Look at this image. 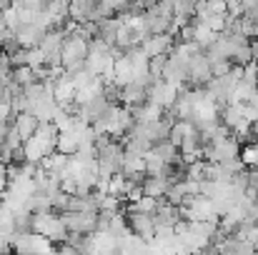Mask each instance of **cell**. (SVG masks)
<instances>
[{
    "instance_id": "6da1fadb",
    "label": "cell",
    "mask_w": 258,
    "mask_h": 255,
    "mask_svg": "<svg viewBox=\"0 0 258 255\" xmlns=\"http://www.w3.org/2000/svg\"><path fill=\"white\" fill-rule=\"evenodd\" d=\"M88 58V40L76 35V33H66L63 48H60V68L71 75L81 68H86Z\"/></svg>"
},
{
    "instance_id": "7a4b0ae2",
    "label": "cell",
    "mask_w": 258,
    "mask_h": 255,
    "mask_svg": "<svg viewBox=\"0 0 258 255\" xmlns=\"http://www.w3.org/2000/svg\"><path fill=\"white\" fill-rule=\"evenodd\" d=\"M123 218H125V223H128V228H131L133 235L143 238L146 243L153 240L156 225H153V215H151V213H143V210H138V208H133V205L128 203L125 210H123Z\"/></svg>"
},
{
    "instance_id": "3957f363",
    "label": "cell",
    "mask_w": 258,
    "mask_h": 255,
    "mask_svg": "<svg viewBox=\"0 0 258 255\" xmlns=\"http://www.w3.org/2000/svg\"><path fill=\"white\" fill-rule=\"evenodd\" d=\"M45 30L48 28H43L40 23H20L18 28H15V35H18V43L23 45V48H38L40 45V40H43V35H45Z\"/></svg>"
},
{
    "instance_id": "277c9868",
    "label": "cell",
    "mask_w": 258,
    "mask_h": 255,
    "mask_svg": "<svg viewBox=\"0 0 258 255\" xmlns=\"http://www.w3.org/2000/svg\"><path fill=\"white\" fill-rule=\"evenodd\" d=\"M175 43V35L173 33H156V35H146L141 40V48L143 53L151 58V55H161V53H168Z\"/></svg>"
},
{
    "instance_id": "5b68a950",
    "label": "cell",
    "mask_w": 258,
    "mask_h": 255,
    "mask_svg": "<svg viewBox=\"0 0 258 255\" xmlns=\"http://www.w3.org/2000/svg\"><path fill=\"white\" fill-rule=\"evenodd\" d=\"M13 128H15L18 135L25 140V138H30V135L35 133V128H38V118H35L30 110H20V113L13 115Z\"/></svg>"
},
{
    "instance_id": "8992f818",
    "label": "cell",
    "mask_w": 258,
    "mask_h": 255,
    "mask_svg": "<svg viewBox=\"0 0 258 255\" xmlns=\"http://www.w3.org/2000/svg\"><path fill=\"white\" fill-rule=\"evenodd\" d=\"M166 63H168V53L151 55V58H148V70H151L156 78H161V75H163V70H166Z\"/></svg>"
}]
</instances>
